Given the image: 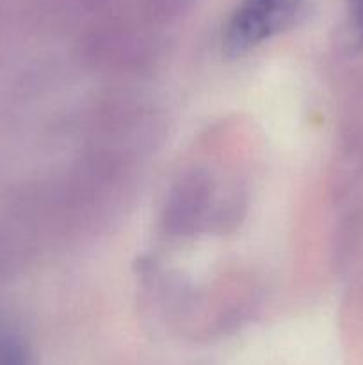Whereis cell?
Masks as SVG:
<instances>
[{
  "mask_svg": "<svg viewBox=\"0 0 363 365\" xmlns=\"http://www.w3.org/2000/svg\"><path fill=\"white\" fill-rule=\"evenodd\" d=\"M306 0H242L223 32V52L235 59L290 27Z\"/></svg>",
  "mask_w": 363,
  "mask_h": 365,
  "instance_id": "cell-1",
  "label": "cell"
},
{
  "mask_svg": "<svg viewBox=\"0 0 363 365\" xmlns=\"http://www.w3.org/2000/svg\"><path fill=\"white\" fill-rule=\"evenodd\" d=\"M0 365H31L27 349L16 335H0Z\"/></svg>",
  "mask_w": 363,
  "mask_h": 365,
  "instance_id": "cell-2",
  "label": "cell"
},
{
  "mask_svg": "<svg viewBox=\"0 0 363 365\" xmlns=\"http://www.w3.org/2000/svg\"><path fill=\"white\" fill-rule=\"evenodd\" d=\"M349 9H351L352 24L359 36H363V0H349Z\"/></svg>",
  "mask_w": 363,
  "mask_h": 365,
  "instance_id": "cell-3",
  "label": "cell"
}]
</instances>
